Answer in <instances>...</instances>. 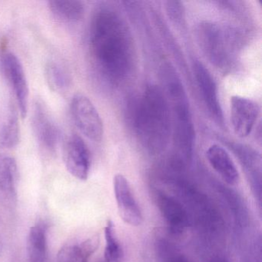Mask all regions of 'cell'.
<instances>
[{
  "label": "cell",
  "instance_id": "9c48e42d",
  "mask_svg": "<svg viewBox=\"0 0 262 262\" xmlns=\"http://www.w3.org/2000/svg\"><path fill=\"white\" fill-rule=\"evenodd\" d=\"M64 162L69 172L81 181H85L90 174L91 158L85 141L78 135L69 138L64 148Z\"/></svg>",
  "mask_w": 262,
  "mask_h": 262
},
{
  "label": "cell",
  "instance_id": "5b68a950",
  "mask_svg": "<svg viewBox=\"0 0 262 262\" xmlns=\"http://www.w3.org/2000/svg\"><path fill=\"white\" fill-rule=\"evenodd\" d=\"M70 110L79 131L90 140L100 142L103 137V122L92 101L84 95H76L72 99Z\"/></svg>",
  "mask_w": 262,
  "mask_h": 262
},
{
  "label": "cell",
  "instance_id": "603a6c76",
  "mask_svg": "<svg viewBox=\"0 0 262 262\" xmlns=\"http://www.w3.org/2000/svg\"><path fill=\"white\" fill-rule=\"evenodd\" d=\"M211 262H229L226 259L223 258V257H216L214 260H212Z\"/></svg>",
  "mask_w": 262,
  "mask_h": 262
},
{
  "label": "cell",
  "instance_id": "ac0fdd59",
  "mask_svg": "<svg viewBox=\"0 0 262 262\" xmlns=\"http://www.w3.org/2000/svg\"><path fill=\"white\" fill-rule=\"evenodd\" d=\"M28 249L32 261H43L47 250V234L45 226L39 224L30 228Z\"/></svg>",
  "mask_w": 262,
  "mask_h": 262
},
{
  "label": "cell",
  "instance_id": "ba28073f",
  "mask_svg": "<svg viewBox=\"0 0 262 262\" xmlns=\"http://www.w3.org/2000/svg\"><path fill=\"white\" fill-rule=\"evenodd\" d=\"M260 114L257 102L248 98L234 96L230 100L231 126L237 137L246 138L251 134Z\"/></svg>",
  "mask_w": 262,
  "mask_h": 262
},
{
  "label": "cell",
  "instance_id": "44dd1931",
  "mask_svg": "<svg viewBox=\"0 0 262 262\" xmlns=\"http://www.w3.org/2000/svg\"><path fill=\"white\" fill-rule=\"evenodd\" d=\"M167 14L171 20L178 26H182L185 20V8L179 1H168L165 3Z\"/></svg>",
  "mask_w": 262,
  "mask_h": 262
},
{
  "label": "cell",
  "instance_id": "7a4b0ae2",
  "mask_svg": "<svg viewBox=\"0 0 262 262\" xmlns=\"http://www.w3.org/2000/svg\"><path fill=\"white\" fill-rule=\"evenodd\" d=\"M133 125L147 152L158 155L165 151L171 139V118L168 99L160 87H146L135 107Z\"/></svg>",
  "mask_w": 262,
  "mask_h": 262
},
{
  "label": "cell",
  "instance_id": "4fadbf2b",
  "mask_svg": "<svg viewBox=\"0 0 262 262\" xmlns=\"http://www.w3.org/2000/svg\"><path fill=\"white\" fill-rule=\"evenodd\" d=\"M206 158L211 168L228 185L238 183V170L229 153L223 147L217 144L211 145L206 151Z\"/></svg>",
  "mask_w": 262,
  "mask_h": 262
},
{
  "label": "cell",
  "instance_id": "ffe728a7",
  "mask_svg": "<svg viewBox=\"0 0 262 262\" xmlns=\"http://www.w3.org/2000/svg\"><path fill=\"white\" fill-rule=\"evenodd\" d=\"M45 76L49 86L56 93H65L70 87V79L68 73L56 62H50L47 64Z\"/></svg>",
  "mask_w": 262,
  "mask_h": 262
},
{
  "label": "cell",
  "instance_id": "5bb4252c",
  "mask_svg": "<svg viewBox=\"0 0 262 262\" xmlns=\"http://www.w3.org/2000/svg\"><path fill=\"white\" fill-rule=\"evenodd\" d=\"M18 167L11 156L0 154V193L10 200L16 197Z\"/></svg>",
  "mask_w": 262,
  "mask_h": 262
},
{
  "label": "cell",
  "instance_id": "9a60e30c",
  "mask_svg": "<svg viewBox=\"0 0 262 262\" xmlns=\"http://www.w3.org/2000/svg\"><path fill=\"white\" fill-rule=\"evenodd\" d=\"M99 243L98 237H92L76 245H66L58 254V262H88Z\"/></svg>",
  "mask_w": 262,
  "mask_h": 262
},
{
  "label": "cell",
  "instance_id": "7c38bea8",
  "mask_svg": "<svg viewBox=\"0 0 262 262\" xmlns=\"http://www.w3.org/2000/svg\"><path fill=\"white\" fill-rule=\"evenodd\" d=\"M156 202L168 229L174 234L183 232L188 226L189 219L182 204L172 196L163 192L158 193Z\"/></svg>",
  "mask_w": 262,
  "mask_h": 262
},
{
  "label": "cell",
  "instance_id": "2e32d148",
  "mask_svg": "<svg viewBox=\"0 0 262 262\" xmlns=\"http://www.w3.org/2000/svg\"><path fill=\"white\" fill-rule=\"evenodd\" d=\"M48 6L56 17L66 22H77L85 13L83 4L79 1L55 0L48 2Z\"/></svg>",
  "mask_w": 262,
  "mask_h": 262
},
{
  "label": "cell",
  "instance_id": "7402d4cb",
  "mask_svg": "<svg viewBox=\"0 0 262 262\" xmlns=\"http://www.w3.org/2000/svg\"><path fill=\"white\" fill-rule=\"evenodd\" d=\"M164 255H165V261L164 262H191L188 260V257H185L183 254H179L172 250L165 251Z\"/></svg>",
  "mask_w": 262,
  "mask_h": 262
},
{
  "label": "cell",
  "instance_id": "6da1fadb",
  "mask_svg": "<svg viewBox=\"0 0 262 262\" xmlns=\"http://www.w3.org/2000/svg\"><path fill=\"white\" fill-rule=\"evenodd\" d=\"M90 54L107 82L119 85L133 73L136 50L133 36L123 18L108 7L95 13L90 30Z\"/></svg>",
  "mask_w": 262,
  "mask_h": 262
},
{
  "label": "cell",
  "instance_id": "8992f818",
  "mask_svg": "<svg viewBox=\"0 0 262 262\" xmlns=\"http://www.w3.org/2000/svg\"><path fill=\"white\" fill-rule=\"evenodd\" d=\"M4 74L10 82L23 119L27 116L29 107V85L24 67L14 53H4L2 57Z\"/></svg>",
  "mask_w": 262,
  "mask_h": 262
},
{
  "label": "cell",
  "instance_id": "277c9868",
  "mask_svg": "<svg viewBox=\"0 0 262 262\" xmlns=\"http://www.w3.org/2000/svg\"><path fill=\"white\" fill-rule=\"evenodd\" d=\"M219 24L204 22L198 28V39L202 50L214 65L227 67L232 57L233 36Z\"/></svg>",
  "mask_w": 262,
  "mask_h": 262
},
{
  "label": "cell",
  "instance_id": "8fae6325",
  "mask_svg": "<svg viewBox=\"0 0 262 262\" xmlns=\"http://www.w3.org/2000/svg\"><path fill=\"white\" fill-rule=\"evenodd\" d=\"M32 126L36 139L47 149L54 150L59 142V129L43 102L37 101L33 107Z\"/></svg>",
  "mask_w": 262,
  "mask_h": 262
},
{
  "label": "cell",
  "instance_id": "30bf717a",
  "mask_svg": "<svg viewBox=\"0 0 262 262\" xmlns=\"http://www.w3.org/2000/svg\"><path fill=\"white\" fill-rule=\"evenodd\" d=\"M194 76L202 100L208 113L219 123H223V113L219 102L217 85L211 73L202 62H195Z\"/></svg>",
  "mask_w": 262,
  "mask_h": 262
},
{
  "label": "cell",
  "instance_id": "52a82bcc",
  "mask_svg": "<svg viewBox=\"0 0 262 262\" xmlns=\"http://www.w3.org/2000/svg\"><path fill=\"white\" fill-rule=\"evenodd\" d=\"M113 188L122 220L133 227L142 225L143 214L128 179L123 174H116L113 179Z\"/></svg>",
  "mask_w": 262,
  "mask_h": 262
},
{
  "label": "cell",
  "instance_id": "3957f363",
  "mask_svg": "<svg viewBox=\"0 0 262 262\" xmlns=\"http://www.w3.org/2000/svg\"><path fill=\"white\" fill-rule=\"evenodd\" d=\"M164 82L169 104L171 118V133L177 150V157L191 160L194 143V128L188 97L176 70L169 64L163 67Z\"/></svg>",
  "mask_w": 262,
  "mask_h": 262
},
{
  "label": "cell",
  "instance_id": "e0dca14e",
  "mask_svg": "<svg viewBox=\"0 0 262 262\" xmlns=\"http://www.w3.org/2000/svg\"><path fill=\"white\" fill-rule=\"evenodd\" d=\"M19 120L16 112L12 108L8 116L0 122V148H11L19 142Z\"/></svg>",
  "mask_w": 262,
  "mask_h": 262
},
{
  "label": "cell",
  "instance_id": "d6986e66",
  "mask_svg": "<svg viewBox=\"0 0 262 262\" xmlns=\"http://www.w3.org/2000/svg\"><path fill=\"white\" fill-rule=\"evenodd\" d=\"M105 247L104 262H122L123 250L116 236V229L112 221H108L104 229Z\"/></svg>",
  "mask_w": 262,
  "mask_h": 262
}]
</instances>
